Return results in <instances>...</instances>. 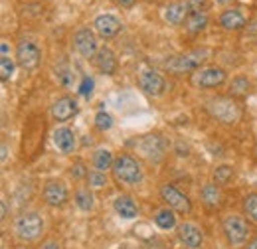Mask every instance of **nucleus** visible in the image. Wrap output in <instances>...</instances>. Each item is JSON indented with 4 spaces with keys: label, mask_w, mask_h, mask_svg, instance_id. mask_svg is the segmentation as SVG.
Returning a JSON list of instances; mask_svg holds the SVG:
<instances>
[{
    "label": "nucleus",
    "mask_w": 257,
    "mask_h": 249,
    "mask_svg": "<svg viewBox=\"0 0 257 249\" xmlns=\"http://www.w3.org/2000/svg\"><path fill=\"white\" fill-rule=\"evenodd\" d=\"M111 170H113L115 180L125 186H137L143 180V168L137 162V158H133L131 155L115 156V164Z\"/></svg>",
    "instance_id": "f257e3e1"
},
{
    "label": "nucleus",
    "mask_w": 257,
    "mask_h": 249,
    "mask_svg": "<svg viewBox=\"0 0 257 249\" xmlns=\"http://www.w3.org/2000/svg\"><path fill=\"white\" fill-rule=\"evenodd\" d=\"M14 233L20 241H38L44 235V218L38 212H22L14 219Z\"/></svg>",
    "instance_id": "f03ea898"
},
{
    "label": "nucleus",
    "mask_w": 257,
    "mask_h": 249,
    "mask_svg": "<svg viewBox=\"0 0 257 249\" xmlns=\"http://www.w3.org/2000/svg\"><path fill=\"white\" fill-rule=\"evenodd\" d=\"M210 56L208 50H194V52H186L180 56H174L170 60H166L164 69L170 73H188V71H196L200 69V65L206 62V58Z\"/></svg>",
    "instance_id": "7ed1b4c3"
},
{
    "label": "nucleus",
    "mask_w": 257,
    "mask_h": 249,
    "mask_svg": "<svg viewBox=\"0 0 257 249\" xmlns=\"http://www.w3.org/2000/svg\"><path fill=\"white\" fill-rule=\"evenodd\" d=\"M227 79L224 67L220 65H208V67H200L190 75V83L196 89H216L222 87Z\"/></svg>",
    "instance_id": "20e7f679"
},
{
    "label": "nucleus",
    "mask_w": 257,
    "mask_h": 249,
    "mask_svg": "<svg viewBox=\"0 0 257 249\" xmlns=\"http://www.w3.org/2000/svg\"><path fill=\"white\" fill-rule=\"evenodd\" d=\"M208 111L216 121L224 125H233L239 119V105L227 95V97H214L208 101Z\"/></svg>",
    "instance_id": "39448f33"
},
{
    "label": "nucleus",
    "mask_w": 257,
    "mask_h": 249,
    "mask_svg": "<svg viewBox=\"0 0 257 249\" xmlns=\"http://www.w3.org/2000/svg\"><path fill=\"white\" fill-rule=\"evenodd\" d=\"M222 229H224V235L227 239L229 245L233 247H239L247 241L249 237V225L247 221L237 216V214H227L224 219H222Z\"/></svg>",
    "instance_id": "423d86ee"
},
{
    "label": "nucleus",
    "mask_w": 257,
    "mask_h": 249,
    "mask_svg": "<svg viewBox=\"0 0 257 249\" xmlns=\"http://www.w3.org/2000/svg\"><path fill=\"white\" fill-rule=\"evenodd\" d=\"M161 198H162V202L166 204V208L174 210L176 214L188 216V214L192 212V202H190V198H188L182 190H178L174 184H162Z\"/></svg>",
    "instance_id": "0eeeda50"
},
{
    "label": "nucleus",
    "mask_w": 257,
    "mask_h": 249,
    "mask_svg": "<svg viewBox=\"0 0 257 249\" xmlns=\"http://www.w3.org/2000/svg\"><path fill=\"white\" fill-rule=\"evenodd\" d=\"M139 85H141V89L145 93L151 95V97H161L164 93V89H166L164 77L153 67H143L139 71Z\"/></svg>",
    "instance_id": "6e6552de"
},
{
    "label": "nucleus",
    "mask_w": 257,
    "mask_h": 249,
    "mask_svg": "<svg viewBox=\"0 0 257 249\" xmlns=\"http://www.w3.org/2000/svg\"><path fill=\"white\" fill-rule=\"evenodd\" d=\"M73 46H75L77 54L85 60H93L95 54L99 52L95 32L89 30V28H79L73 34Z\"/></svg>",
    "instance_id": "1a4fd4ad"
},
{
    "label": "nucleus",
    "mask_w": 257,
    "mask_h": 249,
    "mask_svg": "<svg viewBox=\"0 0 257 249\" xmlns=\"http://www.w3.org/2000/svg\"><path fill=\"white\" fill-rule=\"evenodd\" d=\"M93 30L97 36H101L103 40H111L115 36H119L123 30V22L115 16V14H99L93 22Z\"/></svg>",
    "instance_id": "9d476101"
},
{
    "label": "nucleus",
    "mask_w": 257,
    "mask_h": 249,
    "mask_svg": "<svg viewBox=\"0 0 257 249\" xmlns=\"http://www.w3.org/2000/svg\"><path fill=\"white\" fill-rule=\"evenodd\" d=\"M40 48L32 42H20L16 46V63L22 69H34L40 63Z\"/></svg>",
    "instance_id": "9b49d317"
},
{
    "label": "nucleus",
    "mask_w": 257,
    "mask_h": 249,
    "mask_svg": "<svg viewBox=\"0 0 257 249\" xmlns=\"http://www.w3.org/2000/svg\"><path fill=\"white\" fill-rule=\"evenodd\" d=\"M141 153H143V156L147 160L159 164V162L164 160V155H166V143H164V139L159 137V135H151V137H147L143 141Z\"/></svg>",
    "instance_id": "f8f14e48"
},
{
    "label": "nucleus",
    "mask_w": 257,
    "mask_h": 249,
    "mask_svg": "<svg viewBox=\"0 0 257 249\" xmlns=\"http://www.w3.org/2000/svg\"><path fill=\"white\" fill-rule=\"evenodd\" d=\"M42 196H44V202H46L48 206H52V208L64 206L65 202H67V198H69L67 188H65V184L60 182V180H50V182H46Z\"/></svg>",
    "instance_id": "ddd939ff"
},
{
    "label": "nucleus",
    "mask_w": 257,
    "mask_h": 249,
    "mask_svg": "<svg viewBox=\"0 0 257 249\" xmlns=\"http://www.w3.org/2000/svg\"><path fill=\"white\" fill-rule=\"evenodd\" d=\"M178 239H180L182 245H186L188 249H198L204 243V233L196 223L184 221V223L178 225Z\"/></svg>",
    "instance_id": "4468645a"
},
{
    "label": "nucleus",
    "mask_w": 257,
    "mask_h": 249,
    "mask_svg": "<svg viewBox=\"0 0 257 249\" xmlns=\"http://www.w3.org/2000/svg\"><path fill=\"white\" fill-rule=\"evenodd\" d=\"M93 63H95L97 71L103 73V75H115L117 73V65H119L115 52L111 48H105V46L99 48V52L93 58Z\"/></svg>",
    "instance_id": "2eb2a0df"
},
{
    "label": "nucleus",
    "mask_w": 257,
    "mask_h": 249,
    "mask_svg": "<svg viewBox=\"0 0 257 249\" xmlns=\"http://www.w3.org/2000/svg\"><path fill=\"white\" fill-rule=\"evenodd\" d=\"M77 113V101L71 97H60L54 105H52V117L56 123H65L71 117H75Z\"/></svg>",
    "instance_id": "dca6fc26"
},
{
    "label": "nucleus",
    "mask_w": 257,
    "mask_h": 249,
    "mask_svg": "<svg viewBox=\"0 0 257 249\" xmlns=\"http://www.w3.org/2000/svg\"><path fill=\"white\" fill-rule=\"evenodd\" d=\"M188 6H186V2H172V4H168L164 10H162V18L168 22V24H172V26H180V24H184L186 22V18H188Z\"/></svg>",
    "instance_id": "f3484780"
},
{
    "label": "nucleus",
    "mask_w": 257,
    "mask_h": 249,
    "mask_svg": "<svg viewBox=\"0 0 257 249\" xmlns=\"http://www.w3.org/2000/svg\"><path fill=\"white\" fill-rule=\"evenodd\" d=\"M52 139H54V145H56V149H58L60 153L69 155V153L75 151V135H73L71 129H67V127L56 129L54 135H52Z\"/></svg>",
    "instance_id": "a211bd4d"
},
{
    "label": "nucleus",
    "mask_w": 257,
    "mask_h": 249,
    "mask_svg": "<svg viewBox=\"0 0 257 249\" xmlns=\"http://www.w3.org/2000/svg\"><path fill=\"white\" fill-rule=\"evenodd\" d=\"M220 26L227 32H237L245 26V16L241 10L237 8H229V10H224L222 16H220Z\"/></svg>",
    "instance_id": "6ab92c4d"
},
{
    "label": "nucleus",
    "mask_w": 257,
    "mask_h": 249,
    "mask_svg": "<svg viewBox=\"0 0 257 249\" xmlns=\"http://www.w3.org/2000/svg\"><path fill=\"white\" fill-rule=\"evenodd\" d=\"M113 206H115V212L123 219H133V218H137V214H139L137 202H135L131 196H127V194L115 198V204H113Z\"/></svg>",
    "instance_id": "aec40b11"
},
{
    "label": "nucleus",
    "mask_w": 257,
    "mask_h": 249,
    "mask_svg": "<svg viewBox=\"0 0 257 249\" xmlns=\"http://www.w3.org/2000/svg\"><path fill=\"white\" fill-rule=\"evenodd\" d=\"M202 202H204V206L206 208H210V210H216V208H220V204H222V190L218 188L216 182H210V184H206V186L202 188Z\"/></svg>",
    "instance_id": "412c9836"
},
{
    "label": "nucleus",
    "mask_w": 257,
    "mask_h": 249,
    "mask_svg": "<svg viewBox=\"0 0 257 249\" xmlns=\"http://www.w3.org/2000/svg\"><path fill=\"white\" fill-rule=\"evenodd\" d=\"M208 22H210V18H208L206 12H194V14H188V18L184 22V28L188 34H200V32L206 30Z\"/></svg>",
    "instance_id": "4be33fe9"
},
{
    "label": "nucleus",
    "mask_w": 257,
    "mask_h": 249,
    "mask_svg": "<svg viewBox=\"0 0 257 249\" xmlns=\"http://www.w3.org/2000/svg\"><path fill=\"white\" fill-rule=\"evenodd\" d=\"M93 166H95V170H101V172H107L109 168H113V164H115V156L111 151H107V149H97L95 153H93Z\"/></svg>",
    "instance_id": "5701e85b"
},
{
    "label": "nucleus",
    "mask_w": 257,
    "mask_h": 249,
    "mask_svg": "<svg viewBox=\"0 0 257 249\" xmlns=\"http://www.w3.org/2000/svg\"><path fill=\"white\" fill-rule=\"evenodd\" d=\"M75 204L81 212H91L93 210V204H95V198H93V192L91 188H77L75 190Z\"/></svg>",
    "instance_id": "b1692460"
},
{
    "label": "nucleus",
    "mask_w": 257,
    "mask_h": 249,
    "mask_svg": "<svg viewBox=\"0 0 257 249\" xmlns=\"http://www.w3.org/2000/svg\"><path fill=\"white\" fill-rule=\"evenodd\" d=\"M249 89H251L249 79L245 75H237V77L231 79L227 93H229V97H245V95L249 93Z\"/></svg>",
    "instance_id": "393cba45"
},
{
    "label": "nucleus",
    "mask_w": 257,
    "mask_h": 249,
    "mask_svg": "<svg viewBox=\"0 0 257 249\" xmlns=\"http://www.w3.org/2000/svg\"><path fill=\"white\" fill-rule=\"evenodd\" d=\"M155 223L161 229H172V227H176V212L170 210V208H161L155 214Z\"/></svg>",
    "instance_id": "a878e982"
},
{
    "label": "nucleus",
    "mask_w": 257,
    "mask_h": 249,
    "mask_svg": "<svg viewBox=\"0 0 257 249\" xmlns=\"http://www.w3.org/2000/svg\"><path fill=\"white\" fill-rule=\"evenodd\" d=\"M243 212H245V218L249 219V221L257 223V192L245 196V200H243Z\"/></svg>",
    "instance_id": "bb28decb"
},
{
    "label": "nucleus",
    "mask_w": 257,
    "mask_h": 249,
    "mask_svg": "<svg viewBox=\"0 0 257 249\" xmlns=\"http://www.w3.org/2000/svg\"><path fill=\"white\" fill-rule=\"evenodd\" d=\"M107 182H109V178H107L105 172H101V170H89L87 184H89L91 190H101V188L107 186Z\"/></svg>",
    "instance_id": "cd10ccee"
},
{
    "label": "nucleus",
    "mask_w": 257,
    "mask_h": 249,
    "mask_svg": "<svg viewBox=\"0 0 257 249\" xmlns=\"http://www.w3.org/2000/svg\"><path fill=\"white\" fill-rule=\"evenodd\" d=\"M14 67H16V62L10 56H2L0 58V79L8 81L12 77V73H14Z\"/></svg>",
    "instance_id": "c85d7f7f"
},
{
    "label": "nucleus",
    "mask_w": 257,
    "mask_h": 249,
    "mask_svg": "<svg viewBox=\"0 0 257 249\" xmlns=\"http://www.w3.org/2000/svg\"><path fill=\"white\" fill-rule=\"evenodd\" d=\"M231 176H233V168L227 166V164H222V166H218V168L214 170V182H216V184H225V182H229Z\"/></svg>",
    "instance_id": "c756f323"
},
{
    "label": "nucleus",
    "mask_w": 257,
    "mask_h": 249,
    "mask_svg": "<svg viewBox=\"0 0 257 249\" xmlns=\"http://www.w3.org/2000/svg\"><path fill=\"white\" fill-rule=\"evenodd\" d=\"M69 176H71L73 180H87L89 170H87V166H85L83 162H75V164L69 166Z\"/></svg>",
    "instance_id": "7c9ffc66"
},
{
    "label": "nucleus",
    "mask_w": 257,
    "mask_h": 249,
    "mask_svg": "<svg viewBox=\"0 0 257 249\" xmlns=\"http://www.w3.org/2000/svg\"><path fill=\"white\" fill-rule=\"evenodd\" d=\"M95 127H97V131H109V129L113 127L111 115L105 113V111H99V113L95 115Z\"/></svg>",
    "instance_id": "2f4dec72"
},
{
    "label": "nucleus",
    "mask_w": 257,
    "mask_h": 249,
    "mask_svg": "<svg viewBox=\"0 0 257 249\" xmlns=\"http://www.w3.org/2000/svg\"><path fill=\"white\" fill-rule=\"evenodd\" d=\"M186 6H188V12H206L208 8V0H186Z\"/></svg>",
    "instance_id": "473e14b6"
},
{
    "label": "nucleus",
    "mask_w": 257,
    "mask_h": 249,
    "mask_svg": "<svg viewBox=\"0 0 257 249\" xmlns=\"http://www.w3.org/2000/svg\"><path fill=\"white\" fill-rule=\"evenodd\" d=\"M91 89H93V81H91L89 77H85L83 83H81V87H79V93L85 95V97H89V95H91Z\"/></svg>",
    "instance_id": "72a5a7b5"
},
{
    "label": "nucleus",
    "mask_w": 257,
    "mask_h": 249,
    "mask_svg": "<svg viewBox=\"0 0 257 249\" xmlns=\"http://www.w3.org/2000/svg\"><path fill=\"white\" fill-rule=\"evenodd\" d=\"M121 8H125V10H128V8H133L135 4H137V0H115Z\"/></svg>",
    "instance_id": "f704fd0d"
},
{
    "label": "nucleus",
    "mask_w": 257,
    "mask_h": 249,
    "mask_svg": "<svg viewBox=\"0 0 257 249\" xmlns=\"http://www.w3.org/2000/svg\"><path fill=\"white\" fill-rule=\"evenodd\" d=\"M42 249H62V245H60L56 239H50V241H46V243L42 245Z\"/></svg>",
    "instance_id": "c9c22d12"
},
{
    "label": "nucleus",
    "mask_w": 257,
    "mask_h": 249,
    "mask_svg": "<svg viewBox=\"0 0 257 249\" xmlns=\"http://www.w3.org/2000/svg\"><path fill=\"white\" fill-rule=\"evenodd\" d=\"M0 204H2V219H6L8 218V202H6V196H2Z\"/></svg>",
    "instance_id": "e433bc0d"
},
{
    "label": "nucleus",
    "mask_w": 257,
    "mask_h": 249,
    "mask_svg": "<svg viewBox=\"0 0 257 249\" xmlns=\"http://www.w3.org/2000/svg\"><path fill=\"white\" fill-rule=\"evenodd\" d=\"M2 56H10V46H8V42H2L0 44V58Z\"/></svg>",
    "instance_id": "4c0bfd02"
},
{
    "label": "nucleus",
    "mask_w": 257,
    "mask_h": 249,
    "mask_svg": "<svg viewBox=\"0 0 257 249\" xmlns=\"http://www.w3.org/2000/svg\"><path fill=\"white\" fill-rule=\"evenodd\" d=\"M6 160H8V147L2 143V164H6Z\"/></svg>",
    "instance_id": "58836bf2"
},
{
    "label": "nucleus",
    "mask_w": 257,
    "mask_h": 249,
    "mask_svg": "<svg viewBox=\"0 0 257 249\" xmlns=\"http://www.w3.org/2000/svg\"><path fill=\"white\" fill-rule=\"evenodd\" d=\"M245 249H257V237H253V239H251V241L245 245Z\"/></svg>",
    "instance_id": "ea45409f"
},
{
    "label": "nucleus",
    "mask_w": 257,
    "mask_h": 249,
    "mask_svg": "<svg viewBox=\"0 0 257 249\" xmlns=\"http://www.w3.org/2000/svg\"><path fill=\"white\" fill-rule=\"evenodd\" d=\"M218 2H220V4H229L231 0H218Z\"/></svg>",
    "instance_id": "a19ab883"
},
{
    "label": "nucleus",
    "mask_w": 257,
    "mask_h": 249,
    "mask_svg": "<svg viewBox=\"0 0 257 249\" xmlns=\"http://www.w3.org/2000/svg\"><path fill=\"white\" fill-rule=\"evenodd\" d=\"M18 249H30V247H18Z\"/></svg>",
    "instance_id": "79ce46f5"
},
{
    "label": "nucleus",
    "mask_w": 257,
    "mask_h": 249,
    "mask_svg": "<svg viewBox=\"0 0 257 249\" xmlns=\"http://www.w3.org/2000/svg\"><path fill=\"white\" fill-rule=\"evenodd\" d=\"M149 2H157V0H149Z\"/></svg>",
    "instance_id": "37998d69"
}]
</instances>
